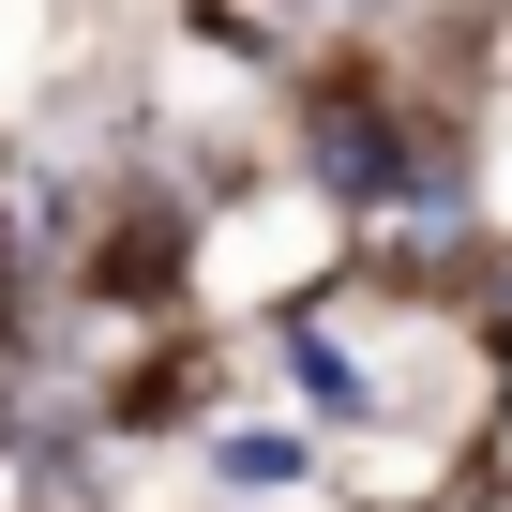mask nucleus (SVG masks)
<instances>
[{
    "label": "nucleus",
    "mask_w": 512,
    "mask_h": 512,
    "mask_svg": "<svg viewBox=\"0 0 512 512\" xmlns=\"http://www.w3.org/2000/svg\"><path fill=\"white\" fill-rule=\"evenodd\" d=\"M287 362H302V392H317V407H362V362H347L332 332H287Z\"/></svg>",
    "instance_id": "nucleus-1"
}]
</instances>
